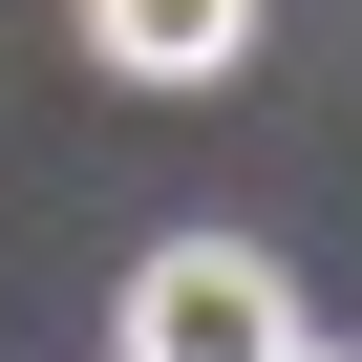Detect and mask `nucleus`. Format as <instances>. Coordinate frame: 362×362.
I'll return each mask as SVG.
<instances>
[{
	"instance_id": "obj_3",
	"label": "nucleus",
	"mask_w": 362,
	"mask_h": 362,
	"mask_svg": "<svg viewBox=\"0 0 362 362\" xmlns=\"http://www.w3.org/2000/svg\"><path fill=\"white\" fill-rule=\"evenodd\" d=\"M298 362H341V341H298Z\"/></svg>"
},
{
	"instance_id": "obj_1",
	"label": "nucleus",
	"mask_w": 362,
	"mask_h": 362,
	"mask_svg": "<svg viewBox=\"0 0 362 362\" xmlns=\"http://www.w3.org/2000/svg\"><path fill=\"white\" fill-rule=\"evenodd\" d=\"M107 341L128 362H298V277L256 235H170V256H128V320Z\"/></svg>"
},
{
	"instance_id": "obj_2",
	"label": "nucleus",
	"mask_w": 362,
	"mask_h": 362,
	"mask_svg": "<svg viewBox=\"0 0 362 362\" xmlns=\"http://www.w3.org/2000/svg\"><path fill=\"white\" fill-rule=\"evenodd\" d=\"M277 0H86V64L107 86H235Z\"/></svg>"
}]
</instances>
